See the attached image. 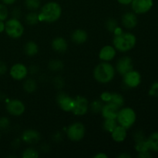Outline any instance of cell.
<instances>
[{
  "label": "cell",
  "mask_w": 158,
  "mask_h": 158,
  "mask_svg": "<svg viewBox=\"0 0 158 158\" xmlns=\"http://www.w3.org/2000/svg\"><path fill=\"white\" fill-rule=\"evenodd\" d=\"M62 15V7L56 2H49L43 5L39 13L40 22L55 23Z\"/></svg>",
  "instance_id": "obj_1"
},
{
  "label": "cell",
  "mask_w": 158,
  "mask_h": 158,
  "mask_svg": "<svg viewBox=\"0 0 158 158\" xmlns=\"http://www.w3.org/2000/svg\"><path fill=\"white\" fill-rule=\"evenodd\" d=\"M137 43V38L131 32H123L116 34L113 40V44L116 50L126 52L131 50Z\"/></svg>",
  "instance_id": "obj_2"
},
{
  "label": "cell",
  "mask_w": 158,
  "mask_h": 158,
  "mask_svg": "<svg viewBox=\"0 0 158 158\" xmlns=\"http://www.w3.org/2000/svg\"><path fill=\"white\" fill-rule=\"evenodd\" d=\"M115 68L108 62H103L95 67L94 77L100 83H107L114 80L115 77Z\"/></svg>",
  "instance_id": "obj_3"
},
{
  "label": "cell",
  "mask_w": 158,
  "mask_h": 158,
  "mask_svg": "<svg viewBox=\"0 0 158 158\" xmlns=\"http://www.w3.org/2000/svg\"><path fill=\"white\" fill-rule=\"evenodd\" d=\"M116 120L119 125L127 130L135 123L137 120V114L134 110L131 107L122 108L119 110Z\"/></svg>",
  "instance_id": "obj_4"
},
{
  "label": "cell",
  "mask_w": 158,
  "mask_h": 158,
  "mask_svg": "<svg viewBox=\"0 0 158 158\" xmlns=\"http://www.w3.org/2000/svg\"><path fill=\"white\" fill-rule=\"evenodd\" d=\"M5 32L12 39H19L24 33V26L19 19L12 18L5 23Z\"/></svg>",
  "instance_id": "obj_5"
},
{
  "label": "cell",
  "mask_w": 158,
  "mask_h": 158,
  "mask_svg": "<svg viewBox=\"0 0 158 158\" xmlns=\"http://www.w3.org/2000/svg\"><path fill=\"white\" fill-rule=\"evenodd\" d=\"M85 133H86L85 126L80 122H75L69 125L66 131L68 138L73 142L80 141L84 137Z\"/></svg>",
  "instance_id": "obj_6"
},
{
  "label": "cell",
  "mask_w": 158,
  "mask_h": 158,
  "mask_svg": "<svg viewBox=\"0 0 158 158\" xmlns=\"http://www.w3.org/2000/svg\"><path fill=\"white\" fill-rule=\"evenodd\" d=\"M89 110V102L84 97L77 96L74 98V103L71 112L76 116H83Z\"/></svg>",
  "instance_id": "obj_7"
},
{
  "label": "cell",
  "mask_w": 158,
  "mask_h": 158,
  "mask_svg": "<svg viewBox=\"0 0 158 158\" xmlns=\"http://www.w3.org/2000/svg\"><path fill=\"white\" fill-rule=\"evenodd\" d=\"M123 77V84L128 88H136L141 83V75L134 69L127 73Z\"/></svg>",
  "instance_id": "obj_8"
},
{
  "label": "cell",
  "mask_w": 158,
  "mask_h": 158,
  "mask_svg": "<svg viewBox=\"0 0 158 158\" xmlns=\"http://www.w3.org/2000/svg\"><path fill=\"white\" fill-rule=\"evenodd\" d=\"M6 110L14 117H19L23 115L26 110V106L23 101L17 99L9 100L6 104Z\"/></svg>",
  "instance_id": "obj_9"
},
{
  "label": "cell",
  "mask_w": 158,
  "mask_h": 158,
  "mask_svg": "<svg viewBox=\"0 0 158 158\" xmlns=\"http://www.w3.org/2000/svg\"><path fill=\"white\" fill-rule=\"evenodd\" d=\"M154 6V0H132L131 7L136 14H145Z\"/></svg>",
  "instance_id": "obj_10"
},
{
  "label": "cell",
  "mask_w": 158,
  "mask_h": 158,
  "mask_svg": "<svg viewBox=\"0 0 158 158\" xmlns=\"http://www.w3.org/2000/svg\"><path fill=\"white\" fill-rule=\"evenodd\" d=\"M56 102L59 107L63 111L70 112L74 103V98L64 92H60L56 97Z\"/></svg>",
  "instance_id": "obj_11"
},
{
  "label": "cell",
  "mask_w": 158,
  "mask_h": 158,
  "mask_svg": "<svg viewBox=\"0 0 158 158\" xmlns=\"http://www.w3.org/2000/svg\"><path fill=\"white\" fill-rule=\"evenodd\" d=\"M132 69H134V63L132 59L130 56L121 57L116 65V70L121 76L125 75Z\"/></svg>",
  "instance_id": "obj_12"
},
{
  "label": "cell",
  "mask_w": 158,
  "mask_h": 158,
  "mask_svg": "<svg viewBox=\"0 0 158 158\" xmlns=\"http://www.w3.org/2000/svg\"><path fill=\"white\" fill-rule=\"evenodd\" d=\"M9 74L15 80H23L27 77L28 69L23 63H15L11 67Z\"/></svg>",
  "instance_id": "obj_13"
},
{
  "label": "cell",
  "mask_w": 158,
  "mask_h": 158,
  "mask_svg": "<svg viewBox=\"0 0 158 158\" xmlns=\"http://www.w3.org/2000/svg\"><path fill=\"white\" fill-rule=\"evenodd\" d=\"M120 108L114 103L108 102L103 104L101 110V114L104 119H116Z\"/></svg>",
  "instance_id": "obj_14"
},
{
  "label": "cell",
  "mask_w": 158,
  "mask_h": 158,
  "mask_svg": "<svg viewBox=\"0 0 158 158\" xmlns=\"http://www.w3.org/2000/svg\"><path fill=\"white\" fill-rule=\"evenodd\" d=\"M21 138L25 143L28 144H35L40 140L41 134L35 130L29 129L23 133Z\"/></svg>",
  "instance_id": "obj_15"
},
{
  "label": "cell",
  "mask_w": 158,
  "mask_h": 158,
  "mask_svg": "<svg viewBox=\"0 0 158 158\" xmlns=\"http://www.w3.org/2000/svg\"><path fill=\"white\" fill-rule=\"evenodd\" d=\"M122 25L123 27L128 29H133L137 26L138 23V19L134 12H128L123 14L121 19Z\"/></svg>",
  "instance_id": "obj_16"
},
{
  "label": "cell",
  "mask_w": 158,
  "mask_h": 158,
  "mask_svg": "<svg viewBox=\"0 0 158 158\" xmlns=\"http://www.w3.org/2000/svg\"><path fill=\"white\" fill-rule=\"evenodd\" d=\"M116 49L112 46H105L100 49L99 52V57L103 62H109L114 60L116 56Z\"/></svg>",
  "instance_id": "obj_17"
},
{
  "label": "cell",
  "mask_w": 158,
  "mask_h": 158,
  "mask_svg": "<svg viewBox=\"0 0 158 158\" xmlns=\"http://www.w3.org/2000/svg\"><path fill=\"white\" fill-rule=\"evenodd\" d=\"M52 48L56 52L63 53L67 49L68 43L63 37H56L52 41Z\"/></svg>",
  "instance_id": "obj_18"
},
{
  "label": "cell",
  "mask_w": 158,
  "mask_h": 158,
  "mask_svg": "<svg viewBox=\"0 0 158 158\" xmlns=\"http://www.w3.org/2000/svg\"><path fill=\"white\" fill-rule=\"evenodd\" d=\"M87 39V32L81 29H76L71 35V40L76 44H83V43H86Z\"/></svg>",
  "instance_id": "obj_19"
},
{
  "label": "cell",
  "mask_w": 158,
  "mask_h": 158,
  "mask_svg": "<svg viewBox=\"0 0 158 158\" xmlns=\"http://www.w3.org/2000/svg\"><path fill=\"white\" fill-rule=\"evenodd\" d=\"M127 129L120 125H117V127L111 133V137L114 141L117 143L124 141L127 137Z\"/></svg>",
  "instance_id": "obj_20"
},
{
  "label": "cell",
  "mask_w": 158,
  "mask_h": 158,
  "mask_svg": "<svg viewBox=\"0 0 158 158\" xmlns=\"http://www.w3.org/2000/svg\"><path fill=\"white\" fill-rule=\"evenodd\" d=\"M24 52L29 56H33L39 52L38 45L33 41H29L25 44Z\"/></svg>",
  "instance_id": "obj_21"
},
{
  "label": "cell",
  "mask_w": 158,
  "mask_h": 158,
  "mask_svg": "<svg viewBox=\"0 0 158 158\" xmlns=\"http://www.w3.org/2000/svg\"><path fill=\"white\" fill-rule=\"evenodd\" d=\"M147 141H148L150 151L158 152V131L152 133L147 139Z\"/></svg>",
  "instance_id": "obj_22"
},
{
  "label": "cell",
  "mask_w": 158,
  "mask_h": 158,
  "mask_svg": "<svg viewBox=\"0 0 158 158\" xmlns=\"http://www.w3.org/2000/svg\"><path fill=\"white\" fill-rule=\"evenodd\" d=\"M37 88L36 82L35 80L32 78L26 79L23 83V89L26 92L29 93V94H32V93L35 92V89Z\"/></svg>",
  "instance_id": "obj_23"
},
{
  "label": "cell",
  "mask_w": 158,
  "mask_h": 158,
  "mask_svg": "<svg viewBox=\"0 0 158 158\" xmlns=\"http://www.w3.org/2000/svg\"><path fill=\"white\" fill-rule=\"evenodd\" d=\"M117 121L116 119H105L103 123V128L105 131L108 133H112V131L117 127Z\"/></svg>",
  "instance_id": "obj_24"
},
{
  "label": "cell",
  "mask_w": 158,
  "mask_h": 158,
  "mask_svg": "<svg viewBox=\"0 0 158 158\" xmlns=\"http://www.w3.org/2000/svg\"><path fill=\"white\" fill-rule=\"evenodd\" d=\"M110 102L117 105L119 108H121L124 104V99H123V96L121 94H118V93H111V97Z\"/></svg>",
  "instance_id": "obj_25"
},
{
  "label": "cell",
  "mask_w": 158,
  "mask_h": 158,
  "mask_svg": "<svg viewBox=\"0 0 158 158\" xmlns=\"http://www.w3.org/2000/svg\"><path fill=\"white\" fill-rule=\"evenodd\" d=\"M26 22L30 26L36 25L40 22L39 19V13L35 12H31L26 15Z\"/></svg>",
  "instance_id": "obj_26"
},
{
  "label": "cell",
  "mask_w": 158,
  "mask_h": 158,
  "mask_svg": "<svg viewBox=\"0 0 158 158\" xmlns=\"http://www.w3.org/2000/svg\"><path fill=\"white\" fill-rule=\"evenodd\" d=\"M103 106V102L101 100H94L90 104H89V109L94 114H98L101 112Z\"/></svg>",
  "instance_id": "obj_27"
},
{
  "label": "cell",
  "mask_w": 158,
  "mask_h": 158,
  "mask_svg": "<svg viewBox=\"0 0 158 158\" xmlns=\"http://www.w3.org/2000/svg\"><path fill=\"white\" fill-rule=\"evenodd\" d=\"M135 150L138 153H143V152H147V151H150L149 146H148V143L147 140H140V141L136 142L135 144Z\"/></svg>",
  "instance_id": "obj_28"
},
{
  "label": "cell",
  "mask_w": 158,
  "mask_h": 158,
  "mask_svg": "<svg viewBox=\"0 0 158 158\" xmlns=\"http://www.w3.org/2000/svg\"><path fill=\"white\" fill-rule=\"evenodd\" d=\"M40 0H25V6L29 10H37L40 7Z\"/></svg>",
  "instance_id": "obj_29"
},
{
  "label": "cell",
  "mask_w": 158,
  "mask_h": 158,
  "mask_svg": "<svg viewBox=\"0 0 158 158\" xmlns=\"http://www.w3.org/2000/svg\"><path fill=\"white\" fill-rule=\"evenodd\" d=\"M40 154L35 149L32 148H29L23 151L22 157L24 158H37L39 157Z\"/></svg>",
  "instance_id": "obj_30"
},
{
  "label": "cell",
  "mask_w": 158,
  "mask_h": 158,
  "mask_svg": "<svg viewBox=\"0 0 158 158\" xmlns=\"http://www.w3.org/2000/svg\"><path fill=\"white\" fill-rule=\"evenodd\" d=\"M49 68L52 71H60L63 68V63L58 60H51L49 63Z\"/></svg>",
  "instance_id": "obj_31"
},
{
  "label": "cell",
  "mask_w": 158,
  "mask_h": 158,
  "mask_svg": "<svg viewBox=\"0 0 158 158\" xmlns=\"http://www.w3.org/2000/svg\"><path fill=\"white\" fill-rule=\"evenodd\" d=\"M118 27V24H117V20H115L114 19H108L106 22V28L109 32H114V31L116 30V29Z\"/></svg>",
  "instance_id": "obj_32"
},
{
  "label": "cell",
  "mask_w": 158,
  "mask_h": 158,
  "mask_svg": "<svg viewBox=\"0 0 158 158\" xmlns=\"http://www.w3.org/2000/svg\"><path fill=\"white\" fill-rule=\"evenodd\" d=\"M9 15V11H8L6 5L1 4L0 3V20L5 21Z\"/></svg>",
  "instance_id": "obj_33"
},
{
  "label": "cell",
  "mask_w": 158,
  "mask_h": 158,
  "mask_svg": "<svg viewBox=\"0 0 158 158\" xmlns=\"http://www.w3.org/2000/svg\"><path fill=\"white\" fill-rule=\"evenodd\" d=\"M148 94L151 97H158V81L154 82L151 84Z\"/></svg>",
  "instance_id": "obj_34"
},
{
  "label": "cell",
  "mask_w": 158,
  "mask_h": 158,
  "mask_svg": "<svg viewBox=\"0 0 158 158\" xmlns=\"http://www.w3.org/2000/svg\"><path fill=\"white\" fill-rule=\"evenodd\" d=\"M9 126H10V120L8 117H0V130L4 131V130L8 129Z\"/></svg>",
  "instance_id": "obj_35"
},
{
  "label": "cell",
  "mask_w": 158,
  "mask_h": 158,
  "mask_svg": "<svg viewBox=\"0 0 158 158\" xmlns=\"http://www.w3.org/2000/svg\"><path fill=\"white\" fill-rule=\"evenodd\" d=\"M111 97V93L110 92H103L100 95V100L103 102V103H108L110 100Z\"/></svg>",
  "instance_id": "obj_36"
},
{
  "label": "cell",
  "mask_w": 158,
  "mask_h": 158,
  "mask_svg": "<svg viewBox=\"0 0 158 158\" xmlns=\"http://www.w3.org/2000/svg\"><path fill=\"white\" fill-rule=\"evenodd\" d=\"M134 139H135L136 142L145 140L144 135H143V134L140 131H137V132L135 133V134H134Z\"/></svg>",
  "instance_id": "obj_37"
},
{
  "label": "cell",
  "mask_w": 158,
  "mask_h": 158,
  "mask_svg": "<svg viewBox=\"0 0 158 158\" xmlns=\"http://www.w3.org/2000/svg\"><path fill=\"white\" fill-rule=\"evenodd\" d=\"M7 72V66L2 61H0V75H4Z\"/></svg>",
  "instance_id": "obj_38"
},
{
  "label": "cell",
  "mask_w": 158,
  "mask_h": 158,
  "mask_svg": "<svg viewBox=\"0 0 158 158\" xmlns=\"http://www.w3.org/2000/svg\"><path fill=\"white\" fill-rule=\"evenodd\" d=\"M54 84L58 88H61L63 86V82L61 77H56V79H55V81H54Z\"/></svg>",
  "instance_id": "obj_39"
},
{
  "label": "cell",
  "mask_w": 158,
  "mask_h": 158,
  "mask_svg": "<svg viewBox=\"0 0 158 158\" xmlns=\"http://www.w3.org/2000/svg\"><path fill=\"white\" fill-rule=\"evenodd\" d=\"M137 157L140 158H150L152 157V155H151V154L150 153V151H147V152L138 153Z\"/></svg>",
  "instance_id": "obj_40"
},
{
  "label": "cell",
  "mask_w": 158,
  "mask_h": 158,
  "mask_svg": "<svg viewBox=\"0 0 158 158\" xmlns=\"http://www.w3.org/2000/svg\"><path fill=\"white\" fill-rule=\"evenodd\" d=\"M12 15H13V18L15 19H19V15H20V10L17 8L13 9V12H12Z\"/></svg>",
  "instance_id": "obj_41"
},
{
  "label": "cell",
  "mask_w": 158,
  "mask_h": 158,
  "mask_svg": "<svg viewBox=\"0 0 158 158\" xmlns=\"http://www.w3.org/2000/svg\"><path fill=\"white\" fill-rule=\"evenodd\" d=\"M120 4L123 5V6H128V5L131 4L132 2V0H117Z\"/></svg>",
  "instance_id": "obj_42"
},
{
  "label": "cell",
  "mask_w": 158,
  "mask_h": 158,
  "mask_svg": "<svg viewBox=\"0 0 158 158\" xmlns=\"http://www.w3.org/2000/svg\"><path fill=\"white\" fill-rule=\"evenodd\" d=\"M94 158H107V155L106 154H105L104 153H98V154H96L95 156L94 157Z\"/></svg>",
  "instance_id": "obj_43"
},
{
  "label": "cell",
  "mask_w": 158,
  "mask_h": 158,
  "mask_svg": "<svg viewBox=\"0 0 158 158\" xmlns=\"http://www.w3.org/2000/svg\"><path fill=\"white\" fill-rule=\"evenodd\" d=\"M3 4L5 5H12L16 2V0H2Z\"/></svg>",
  "instance_id": "obj_44"
},
{
  "label": "cell",
  "mask_w": 158,
  "mask_h": 158,
  "mask_svg": "<svg viewBox=\"0 0 158 158\" xmlns=\"http://www.w3.org/2000/svg\"><path fill=\"white\" fill-rule=\"evenodd\" d=\"M5 31V23L4 21L0 20V33Z\"/></svg>",
  "instance_id": "obj_45"
},
{
  "label": "cell",
  "mask_w": 158,
  "mask_h": 158,
  "mask_svg": "<svg viewBox=\"0 0 158 158\" xmlns=\"http://www.w3.org/2000/svg\"><path fill=\"white\" fill-rule=\"evenodd\" d=\"M131 156L130 154H127V153H123V154H120L118 156V158H131Z\"/></svg>",
  "instance_id": "obj_46"
}]
</instances>
